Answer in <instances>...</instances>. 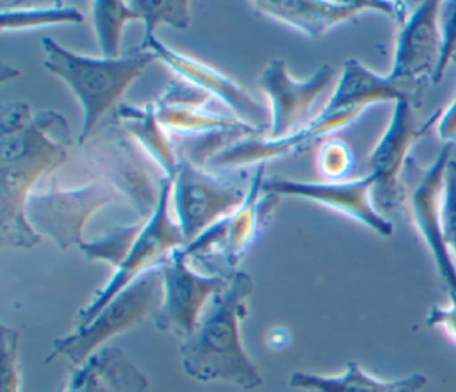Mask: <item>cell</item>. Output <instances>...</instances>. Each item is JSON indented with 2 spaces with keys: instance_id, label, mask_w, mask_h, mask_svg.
Segmentation results:
<instances>
[{
  "instance_id": "19",
  "label": "cell",
  "mask_w": 456,
  "mask_h": 392,
  "mask_svg": "<svg viewBox=\"0 0 456 392\" xmlns=\"http://www.w3.org/2000/svg\"><path fill=\"white\" fill-rule=\"evenodd\" d=\"M265 166L267 164L256 166V173L249 180V189L242 205L228 216L224 242L219 257L216 258L221 262L224 276H230L237 271L235 265L239 264L240 257L255 241L256 233L265 225L278 203L280 196L262 191L265 180Z\"/></svg>"
},
{
  "instance_id": "28",
  "label": "cell",
  "mask_w": 456,
  "mask_h": 392,
  "mask_svg": "<svg viewBox=\"0 0 456 392\" xmlns=\"http://www.w3.org/2000/svg\"><path fill=\"white\" fill-rule=\"evenodd\" d=\"M354 157L347 143L342 139H324L315 151L317 173L326 178V182H342L353 169Z\"/></svg>"
},
{
  "instance_id": "33",
  "label": "cell",
  "mask_w": 456,
  "mask_h": 392,
  "mask_svg": "<svg viewBox=\"0 0 456 392\" xmlns=\"http://www.w3.org/2000/svg\"><path fill=\"white\" fill-rule=\"evenodd\" d=\"M428 326L440 328L456 344V296H449L445 306H433L426 319Z\"/></svg>"
},
{
  "instance_id": "13",
  "label": "cell",
  "mask_w": 456,
  "mask_h": 392,
  "mask_svg": "<svg viewBox=\"0 0 456 392\" xmlns=\"http://www.w3.org/2000/svg\"><path fill=\"white\" fill-rule=\"evenodd\" d=\"M249 5L255 14L287 25L310 39L322 37L333 27L354 21L367 11L404 20L401 4L383 0H251Z\"/></svg>"
},
{
  "instance_id": "32",
  "label": "cell",
  "mask_w": 456,
  "mask_h": 392,
  "mask_svg": "<svg viewBox=\"0 0 456 392\" xmlns=\"http://www.w3.org/2000/svg\"><path fill=\"white\" fill-rule=\"evenodd\" d=\"M442 48H440V61L435 73L433 82H440L449 68V64L456 59V2H447L442 12Z\"/></svg>"
},
{
  "instance_id": "2",
  "label": "cell",
  "mask_w": 456,
  "mask_h": 392,
  "mask_svg": "<svg viewBox=\"0 0 456 392\" xmlns=\"http://www.w3.org/2000/svg\"><path fill=\"white\" fill-rule=\"evenodd\" d=\"M253 280L244 271L230 274L228 285L201 315L194 333L180 346L182 369L196 381L233 383L244 390L262 385V374L240 340Z\"/></svg>"
},
{
  "instance_id": "29",
  "label": "cell",
  "mask_w": 456,
  "mask_h": 392,
  "mask_svg": "<svg viewBox=\"0 0 456 392\" xmlns=\"http://www.w3.org/2000/svg\"><path fill=\"white\" fill-rule=\"evenodd\" d=\"M2 392H21L20 331L2 326Z\"/></svg>"
},
{
  "instance_id": "30",
  "label": "cell",
  "mask_w": 456,
  "mask_h": 392,
  "mask_svg": "<svg viewBox=\"0 0 456 392\" xmlns=\"http://www.w3.org/2000/svg\"><path fill=\"white\" fill-rule=\"evenodd\" d=\"M440 226L447 249L456 258V160H451L445 171L442 207H440Z\"/></svg>"
},
{
  "instance_id": "12",
  "label": "cell",
  "mask_w": 456,
  "mask_h": 392,
  "mask_svg": "<svg viewBox=\"0 0 456 392\" xmlns=\"http://www.w3.org/2000/svg\"><path fill=\"white\" fill-rule=\"evenodd\" d=\"M142 48L150 50L160 62H164L178 78L200 87L212 98L219 100L230 109L233 118L246 123L248 127L269 134L271 112L260 105L244 87H240L228 75L219 69L198 61L187 53L176 52L175 48L164 45L155 36L142 37Z\"/></svg>"
},
{
  "instance_id": "6",
  "label": "cell",
  "mask_w": 456,
  "mask_h": 392,
  "mask_svg": "<svg viewBox=\"0 0 456 392\" xmlns=\"http://www.w3.org/2000/svg\"><path fill=\"white\" fill-rule=\"evenodd\" d=\"M112 203H123V200L102 180L73 189H61L52 180L46 189H39L28 198L25 216L39 235L48 237L57 248L68 249L84 242V226L89 217Z\"/></svg>"
},
{
  "instance_id": "27",
  "label": "cell",
  "mask_w": 456,
  "mask_h": 392,
  "mask_svg": "<svg viewBox=\"0 0 456 392\" xmlns=\"http://www.w3.org/2000/svg\"><path fill=\"white\" fill-rule=\"evenodd\" d=\"M128 5L144 23V37L153 36L159 25L187 29L191 23L187 0H130Z\"/></svg>"
},
{
  "instance_id": "4",
  "label": "cell",
  "mask_w": 456,
  "mask_h": 392,
  "mask_svg": "<svg viewBox=\"0 0 456 392\" xmlns=\"http://www.w3.org/2000/svg\"><path fill=\"white\" fill-rule=\"evenodd\" d=\"M82 148L84 160L98 176L96 180L109 184L142 221L150 219L167 178L119 123L93 135Z\"/></svg>"
},
{
  "instance_id": "24",
  "label": "cell",
  "mask_w": 456,
  "mask_h": 392,
  "mask_svg": "<svg viewBox=\"0 0 456 392\" xmlns=\"http://www.w3.org/2000/svg\"><path fill=\"white\" fill-rule=\"evenodd\" d=\"M139 20L135 11L123 0H94L93 27L100 46V55L105 59L121 57V37L126 23Z\"/></svg>"
},
{
  "instance_id": "25",
  "label": "cell",
  "mask_w": 456,
  "mask_h": 392,
  "mask_svg": "<svg viewBox=\"0 0 456 392\" xmlns=\"http://www.w3.org/2000/svg\"><path fill=\"white\" fill-rule=\"evenodd\" d=\"M84 16L73 5L53 4L50 7H7L0 9V30L5 32H21L34 30L52 25H77L82 23Z\"/></svg>"
},
{
  "instance_id": "31",
  "label": "cell",
  "mask_w": 456,
  "mask_h": 392,
  "mask_svg": "<svg viewBox=\"0 0 456 392\" xmlns=\"http://www.w3.org/2000/svg\"><path fill=\"white\" fill-rule=\"evenodd\" d=\"M212 100L210 94L201 91L200 87L175 77L162 94L155 100L159 105H169V107H194V109H205L207 103Z\"/></svg>"
},
{
  "instance_id": "14",
  "label": "cell",
  "mask_w": 456,
  "mask_h": 392,
  "mask_svg": "<svg viewBox=\"0 0 456 392\" xmlns=\"http://www.w3.org/2000/svg\"><path fill=\"white\" fill-rule=\"evenodd\" d=\"M374 180L370 175L344 182H301L292 178L271 176L264 180L262 191L276 196L305 198L337 210L362 223L381 237H390L394 226L385 219L372 201Z\"/></svg>"
},
{
  "instance_id": "35",
  "label": "cell",
  "mask_w": 456,
  "mask_h": 392,
  "mask_svg": "<svg viewBox=\"0 0 456 392\" xmlns=\"http://www.w3.org/2000/svg\"><path fill=\"white\" fill-rule=\"evenodd\" d=\"M20 75V71L18 69H14V68H9L5 62H2L0 64V82L4 84V82H7L9 78H16Z\"/></svg>"
},
{
  "instance_id": "18",
  "label": "cell",
  "mask_w": 456,
  "mask_h": 392,
  "mask_svg": "<svg viewBox=\"0 0 456 392\" xmlns=\"http://www.w3.org/2000/svg\"><path fill=\"white\" fill-rule=\"evenodd\" d=\"M399 100H410L415 107H419L422 94L394 82L388 78V75L370 71L363 62L351 57L344 61L340 78L337 80L331 96L319 114L328 116L349 109L363 110L378 102L395 103Z\"/></svg>"
},
{
  "instance_id": "10",
  "label": "cell",
  "mask_w": 456,
  "mask_h": 392,
  "mask_svg": "<svg viewBox=\"0 0 456 392\" xmlns=\"http://www.w3.org/2000/svg\"><path fill=\"white\" fill-rule=\"evenodd\" d=\"M415 110L410 100L395 102L385 132L369 153L367 175L374 180L372 201L379 210L390 212L403 203L406 192L401 176L410 162V148L433 125L435 116L419 125Z\"/></svg>"
},
{
  "instance_id": "20",
  "label": "cell",
  "mask_w": 456,
  "mask_h": 392,
  "mask_svg": "<svg viewBox=\"0 0 456 392\" xmlns=\"http://www.w3.org/2000/svg\"><path fill=\"white\" fill-rule=\"evenodd\" d=\"M148 378L123 351L105 346L69 372L62 392H146Z\"/></svg>"
},
{
  "instance_id": "3",
  "label": "cell",
  "mask_w": 456,
  "mask_h": 392,
  "mask_svg": "<svg viewBox=\"0 0 456 392\" xmlns=\"http://www.w3.org/2000/svg\"><path fill=\"white\" fill-rule=\"evenodd\" d=\"M43 66L66 84L82 109L78 146H84L94 134L109 110L118 109L123 93L157 59L150 50L135 46L118 59L89 57L61 46L52 37L41 41Z\"/></svg>"
},
{
  "instance_id": "11",
  "label": "cell",
  "mask_w": 456,
  "mask_h": 392,
  "mask_svg": "<svg viewBox=\"0 0 456 392\" xmlns=\"http://www.w3.org/2000/svg\"><path fill=\"white\" fill-rule=\"evenodd\" d=\"M442 48L440 2H420L408 18L401 21L392 68L387 73L394 82L422 94L433 82Z\"/></svg>"
},
{
  "instance_id": "17",
  "label": "cell",
  "mask_w": 456,
  "mask_h": 392,
  "mask_svg": "<svg viewBox=\"0 0 456 392\" xmlns=\"http://www.w3.org/2000/svg\"><path fill=\"white\" fill-rule=\"evenodd\" d=\"M362 114L360 109H349L328 116L317 114L299 130L285 137H267V135H248L237 143L224 148L219 155L210 160V167H237L246 164H267L269 160L285 157L306 143L324 137L351 125Z\"/></svg>"
},
{
  "instance_id": "7",
  "label": "cell",
  "mask_w": 456,
  "mask_h": 392,
  "mask_svg": "<svg viewBox=\"0 0 456 392\" xmlns=\"http://www.w3.org/2000/svg\"><path fill=\"white\" fill-rule=\"evenodd\" d=\"M183 248L175 249L157 267L162 282V296L153 324L159 331L173 333L182 342L189 339L212 299L224 290L230 276L200 274L189 264Z\"/></svg>"
},
{
  "instance_id": "9",
  "label": "cell",
  "mask_w": 456,
  "mask_h": 392,
  "mask_svg": "<svg viewBox=\"0 0 456 392\" xmlns=\"http://www.w3.org/2000/svg\"><path fill=\"white\" fill-rule=\"evenodd\" d=\"M248 189L249 184L244 187L216 176L178 155V169L171 180V205L185 246L216 221L235 212L242 205Z\"/></svg>"
},
{
  "instance_id": "34",
  "label": "cell",
  "mask_w": 456,
  "mask_h": 392,
  "mask_svg": "<svg viewBox=\"0 0 456 392\" xmlns=\"http://www.w3.org/2000/svg\"><path fill=\"white\" fill-rule=\"evenodd\" d=\"M436 134L445 144H452L456 141V93L449 105L436 114Z\"/></svg>"
},
{
  "instance_id": "1",
  "label": "cell",
  "mask_w": 456,
  "mask_h": 392,
  "mask_svg": "<svg viewBox=\"0 0 456 392\" xmlns=\"http://www.w3.org/2000/svg\"><path fill=\"white\" fill-rule=\"evenodd\" d=\"M71 130L55 110L30 112L23 102L0 109V244L28 249L41 241L25 216L37 182L66 164Z\"/></svg>"
},
{
  "instance_id": "5",
  "label": "cell",
  "mask_w": 456,
  "mask_h": 392,
  "mask_svg": "<svg viewBox=\"0 0 456 392\" xmlns=\"http://www.w3.org/2000/svg\"><path fill=\"white\" fill-rule=\"evenodd\" d=\"M160 296L162 282L159 269L144 273L109 301L89 323L75 326L68 335L55 339L45 363H50L55 356H62L73 367L82 365L91 355L105 347L112 337L132 330L146 317H153Z\"/></svg>"
},
{
  "instance_id": "22",
  "label": "cell",
  "mask_w": 456,
  "mask_h": 392,
  "mask_svg": "<svg viewBox=\"0 0 456 392\" xmlns=\"http://www.w3.org/2000/svg\"><path fill=\"white\" fill-rule=\"evenodd\" d=\"M119 127L134 139V143L151 159L167 180H173L178 169V155L171 134L159 123L153 103L141 107L119 103L116 109Z\"/></svg>"
},
{
  "instance_id": "8",
  "label": "cell",
  "mask_w": 456,
  "mask_h": 392,
  "mask_svg": "<svg viewBox=\"0 0 456 392\" xmlns=\"http://www.w3.org/2000/svg\"><path fill=\"white\" fill-rule=\"evenodd\" d=\"M171 207V180H167L164 184L157 210L150 219L144 221L142 232L139 233L130 253L123 264L112 271L105 285H102L94 296L78 310L75 326L89 323L109 301H112L121 290L132 285L139 276L157 269L167 255L185 246V239L176 219L169 216Z\"/></svg>"
},
{
  "instance_id": "23",
  "label": "cell",
  "mask_w": 456,
  "mask_h": 392,
  "mask_svg": "<svg viewBox=\"0 0 456 392\" xmlns=\"http://www.w3.org/2000/svg\"><path fill=\"white\" fill-rule=\"evenodd\" d=\"M153 105H155V114H157L159 123L167 132H173L178 137L200 135V134L219 132V130H255L233 116H223V114L208 112L205 109L169 107V105H159L155 102H153ZM256 132H260V130H256ZM260 134H264V132H260Z\"/></svg>"
},
{
  "instance_id": "15",
  "label": "cell",
  "mask_w": 456,
  "mask_h": 392,
  "mask_svg": "<svg viewBox=\"0 0 456 392\" xmlns=\"http://www.w3.org/2000/svg\"><path fill=\"white\" fill-rule=\"evenodd\" d=\"M333 68L326 62L306 80H294L283 59H271L258 75L256 86L269 100L271 127L267 137H285L299 130L315 100L331 86Z\"/></svg>"
},
{
  "instance_id": "26",
  "label": "cell",
  "mask_w": 456,
  "mask_h": 392,
  "mask_svg": "<svg viewBox=\"0 0 456 392\" xmlns=\"http://www.w3.org/2000/svg\"><path fill=\"white\" fill-rule=\"evenodd\" d=\"M144 221L139 219L132 225H119L102 232L98 237L91 241H84L78 249L87 260H103L114 269H118L126 255L130 253L132 246L135 244L139 233L142 232Z\"/></svg>"
},
{
  "instance_id": "16",
  "label": "cell",
  "mask_w": 456,
  "mask_h": 392,
  "mask_svg": "<svg viewBox=\"0 0 456 392\" xmlns=\"http://www.w3.org/2000/svg\"><path fill=\"white\" fill-rule=\"evenodd\" d=\"M451 146L452 144H444L436 159L419 173L415 185L408 192V207L413 217V225L433 257L447 294L456 296V264L444 242L440 226L444 180L447 166L452 160Z\"/></svg>"
},
{
  "instance_id": "21",
  "label": "cell",
  "mask_w": 456,
  "mask_h": 392,
  "mask_svg": "<svg viewBox=\"0 0 456 392\" xmlns=\"http://www.w3.org/2000/svg\"><path fill=\"white\" fill-rule=\"evenodd\" d=\"M426 381L422 374L385 381L369 374L356 362H347L346 369L338 374L326 376L296 371L289 378V387L305 392H420Z\"/></svg>"
}]
</instances>
